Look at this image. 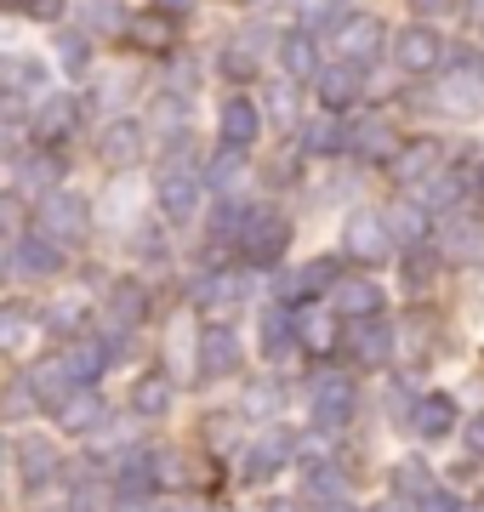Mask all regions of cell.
Here are the masks:
<instances>
[{"label": "cell", "mask_w": 484, "mask_h": 512, "mask_svg": "<svg viewBox=\"0 0 484 512\" xmlns=\"http://www.w3.org/2000/svg\"><path fill=\"white\" fill-rule=\"evenodd\" d=\"M92 228V200L75 194V188H52V194H40L35 205V234H46L52 245H80Z\"/></svg>", "instance_id": "cell-1"}, {"label": "cell", "mask_w": 484, "mask_h": 512, "mask_svg": "<svg viewBox=\"0 0 484 512\" xmlns=\"http://www.w3.org/2000/svg\"><path fill=\"white\" fill-rule=\"evenodd\" d=\"M285 245H291V222L280 217V211H251L245 217V228H240V251H245V262H257V268H268V262H280L285 256Z\"/></svg>", "instance_id": "cell-2"}, {"label": "cell", "mask_w": 484, "mask_h": 512, "mask_svg": "<svg viewBox=\"0 0 484 512\" xmlns=\"http://www.w3.org/2000/svg\"><path fill=\"white\" fill-rule=\"evenodd\" d=\"M331 46H336V57H342V63L365 69V63H376V52L388 46V35H382V23H376V18H365V12H348V18H336Z\"/></svg>", "instance_id": "cell-3"}, {"label": "cell", "mask_w": 484, "mask_h": 512, "mask_svg": "<svg viewBox=\"0 0 484 512\" xmlns=\"http://www.w3.org/2000/svg\"><path fill=\"white\" fill-rule=\"evenodd\" d=\"M342 245H348V256H354V262H388L393 256V245H399V239H393V228H388V217H376V211H354V217H348V228H342Z\"/></svg>", "instance_id": "cell-4"}, {"label": "cell", "mask_w": 484, "mask_h": 512, "mask_svg": "<svg viewBox=\"0 0 484 512\" xmlns=\"http://www.w3.org/2000/svg\"><path fill=\"white\" fill-rule=\"evenodd\" d=\"M80 126V103L75 97H46L35 114H29V143L35 148H63Z\"/></svg>", "instance_id": "cell-5"}, {"label": "cell", "mask_w": 484, "mask_h": 512, "mask_svg": "<svg viewBox=\"0 0 484 512\" xmlns=\"http://www.w3.org/2000/svg\"><path fill=\"white\" fill-rule=\"evenodd\" d=\"M393 63H399L405 74H433L439 63H445V40L433 35L428 23H410V29L393 35Z\"/></svg>", "instance_id": "cell-6"}, {"label": "cell", "mask_w": 484, "mask_h": 512, "mask_svg": "<svg viewBox=\"0 0 484 512\" xmlns=\"http://www.w3.org/2000/svg\"><path fill=\"white\" fill-rule=\"evenodd\" d=\"M143 313H149V291L131 285V279H120V285L103 296V336H131V330L143 325Z\"/></svg>", "instance_id": "cell-7"}, {"label": "cell", "mask_w": 484, "mask_h": 512, "mask_svg": "<svg viewBox=\"0 0 484 512\" xmlns=\"http://www.w3.org/2000/svg\"><path fill=\"white\" fill-rule=\"evenodd\" d=\"M200 200H205V183L194 171H183V165L160 171V211H166V222H188L200 211Z\"/></svg>", "instance_id": "cell-8"}, {"label": "cell", "mask_w": 484, "mask_h": 512, "mask_svg": "<svg viewBox=\"0 0 484 512\" xmlns=\"http://www.w3.org/2000/svg\"><path fill=\"white\" fill-rule=\"evenodd\" d=\"M240 370V336L228 325H205L200 330V376L205 382H223Z\"/></svg>", "instance_id": "cell-9"}, {"label": "cell", "mask_w": 484, "mask_h": 512, "mask_svg": "<svg viewBox=\"0 0 484 512\" xmlns=\"http://www.w3.org/2000/svg\"><path fill=\"white\" fill-rule=\"evenodd\" d=\"M143 148H149V137H143V126H137V120H109V126H103V137H97V160L126 171V165L143 160Z\"/></svg>", "instance_id": "cell-10"}, {"label": "cell", "mask_w": 484, "mask_h": 512, "mask_svg": "<svg viewBox=\"0 0 484 512\" xmlns=\"http://www.w3.org/2000/svg\"><path fill=\"white\" fill-rule=\"evenodd\" d=\"M348 416H354V382L348 376H319L314 382V427L336 433Z\"/></svg>", "instance_id": "cell-11"}, {"label": "cell", "mask_w": 484, "mask_h": 512, "mask_svg": "<svg viewBox=\"0 0 484 512\" xmlns=\"http://www.w3.org/2000/svg\"><path fill=\"white\" fill-rule=\"evenodd\" d=\"M314 92H319V109H325V114H342V109H354V103H359L365 80H359L354 63H331V69H319Z\"/></svg>", "instance_id": "cell-12"}, {"label": "cell", "mask_w": 484, "mask_h": 512, "mask_svg": "<svg viewBox=\"0 0 484 512\" xmlns=\"http://www.w3.org/2000/svg\"><path fill=\"white\" fill-rule=\"evenodd\" d=\"M114 359V342H103V336H75L69 348H63V365H69V376H75L80 387H92L103 370H109Z\"/></svg>", "instance_id": "cell-13"}, {"label": "cell", "mask_w": 484, "mask_h": 512, "mask_svg": "<svg viewBox=\"0 0 484 512\" xmlns=\"http://www.w3.org/2000/svg\"><path fill=\"white\" fill-rule=\"evenodd\" d=\"M217 131H223L228 148H251L257 143V131H262L257 103H251V97H228L223 109H217Z\"/></svg>", "instance_id": "cell-14"}, {"label": "cell", "mask_w": 484, "mask_h": 512, "mask_svg": "<svg viewBox=\"0 0 484 512\" xmlns=\"http://www.w3.org/2000/svg\"><path fill=\"white\" fill-rule=\"evenodd\" d=\"M29 382H35L40 404H52V410H63V404L80 393V382L69 376V365H63V353H57V359H40V365H29Z\"/></svg>", "instance_id": "cell-15"}, {"label": "cell", "mask_w": 484, "mask_h": 512, "mask_svg": "<svg viewBox=\"0 0 484 512\" xmlns=\"http://www.w3.org/2000/svg\"><path fill=\"white\" fill-rule=\"evenodd\" d=\"M57 444L52 439H23V450H18V478H23V490H46L57 478Z\"/></svg>", "instance_id": "cell-16"}, {"label": "cell", "mask_w": 484, "mask_h": 512, "mask_svg": "<svg viewBox=\"0 0 484 512\" xmlns=\"http://www.w3.org/2000/svg\"><path fill=\"white\" fill-rule=\"evenodd\" d=\"M75 18L86 35H126L131 29L126 0H75Z\"/></svg>", "instance_id": "cell-17"}, {"label": "cell", "mask_w": 484, "mask_h": 512, "mask_svg": "<svg viewBox=\"0 0 484 512\" xmlns=\"http://www.w3.org/2000/svg\"><path fill=\"white\" fill-rule=\"evenodd\" d=\"M280 69H285V80H319V46L308 29L280 40Z\"/></svg>", "instance_id": "cell-18"}, {"label": "cell", "mask_w": 484, "mask_h": 512, "mask_svg": "<svg viewBox=\"0 0 484 512\" xmlns=\"http://www.w3.org/2000/svg\"><path fill=\"white\" fill-rule=\"evenodd\" d=\"M109 467H114V490L120 495H143L149 484H160V473H154L160 461L143 456V450H126V456H114Z\"/></svg>", "instance_id": "cell-19"}, {"label": "cell", "mask_w": 484, "mask_h": 512, "mask_svg": "<svg viewBox=\"0 0 484 512\" xmlns=\"http://www.w3.org/2000/svg\"><path fill=\"white\" fill-rule=\"evenodd\" d=\"M410 427H416L422 439H445L450 427H456V404H450L445 393H428V399L410 404Z\"/></svg>", "instance_id": "cell-20"}, {"label": "cell", "mask_w": 484, "mask_h": 512, "mask_svg": "<svg viewBox=\"0 0 484 512\" xmlns=\"http://www.w3.org/2000/svg\"><path fill=\"white\" fill-rule=\"evenodd\" d=\"M388 165H393L399 183H428L433 171H439V143H428V137H422V143H405Z\"/></svg>", "instance_id": "cell-21"}, {"label": "cell", "mask_w": 484, "mask_h": 512, "mask_svg": "<svg viewBox=\"0 0 484 512\" xmlns=\"http://www.w3.org/2000/svg\"><path fill=\"white\" fill-rule=\"evenodd\" d=\"M348 148H354L359 160H393V154H399V137H393L388 120H359Z\"/></svg>", "instance_id": "cell-22"}, {"label": "cell", "mask_w": 484, "mask_h": 512, "mask_svg": "<svg viewBox=\"0 0 484 512\" xmlns=\"http://www.w3.org/2000/svg\"><path fill=\"white\" fill-rule=\"evenodd\" d=\"M285 456H291V439H285V433H262V439L245 450V478H251V484L274 478V467H280Z\"/></svg>", "instance_id": "cell-23"}, {"label": "cell", "mask_w": 484, "mask_h": 512, "mask_svg": "<svg viewBox=\"0 0 484 512\" xmlns=\"http://www.w3.org/2000/svg\"><path fill=\"white\" fill-rule=\"evenodd\" d=\"M439 103H445V114H479V103H484V80L473 69L467 74H450L445 86H439Z\"/></svg>", "instance_id": "cell-24"}, {"label": "cell", "mask_w": 484, "mask_h": 512, "mask_svg": "<svg viewBox=\"0 0 484 512\" xmlns=\"http://www.w3.org/2000/svg\"><path fill=\"white\" fill-rule=\"evenodd\" d=\"M131 410H137V416H166L171 410V376L166 370L137 376V387H131Z\"/></svg>", "instance_id": "cell-25"}, {"label": "cell", "mask_w": 484, "mask_h": 512, "mask_svg": "<svg viewBox=\"0 0 484 512\" xmlns=\"http://www.w3.org/2000/svg\"><path fill=\"white\" fill-rule=\"evenodd\" d=\"M12 262H18L23 274L46 279V274H57V268H63V245H52L46 234H35V239H23V245H18V256H12Z\"/></svg>", "instance_id": "cell-26"}, {"label": "cell", "mask_w": 484, "mask_h": 512, "mask_svg": "<svg viewBox=\"0 0 484 512\" xmlns=\"http://www.w3.org/2000/svg\"><path fill=\"white\" fill-rule=\"evenodd\" d=\"M336 313H348V319H376V313H382V291H376L371 279H348V285H336Z\"/></svg>", "instance_id": "cell-27"}, {"label": "cell", "mask_w": 484, "mask_h": 512, "mask_svg": "<svg viewBox=\"0 0 484 512\" xmlns=\"http://www.w3.org/2000/svg\"><path fill=\"white\" fill-rule=\"evenodd\" d=\"M57 421H63L69 433H97V427H103V399H97L92 387H80L75 399L57 410Z\"/></svg>", "instance_id": "cell-28"}, {"label": "cell", "mask_w": 484, "mask_h": 512, "mask_svg": "<svg viewBox=\"0 0 484 512\" xmlns=\"http://www.w3.org/2000/svg\"><path fill=\"white\" fill-rule=\"evenodd\" d=\"M354 353L365 359V365H388V353H393V330L382 325V319H359V330H354Z\"/></svg>", "instance_id": "cell-29"}, {"label": "cell", "mask_w": 484, "mask_h": 512, "mask_svg": "<svg viewBox=\"0 0 484 512\" xmlns=\"http://www.w3.org/2000/svg\"><path fill=\"white\" fill-rule=\"evenodd\" d=\"M336 148H348V131L336 126V114H319L302 126V154H336Z\"/></svg>", "instance_id": "cell-30"}, {"label": "cell", "mask_w": 484, "mask_h": 512, "mask_svg": "<svg viewBox=\"0 0 484 512\" xmlns=\"http://www.w3.org/2000/svg\"><path fill=\"white\" fill-rule=\"evenodd\" d=\"M29 330H35V313L23 302H0V353H18L29 342Z\"/></svg>", "instance_id": "cell-31"}, {"label": "cell", "mask_w": 484, "mask_h": 512, "mask_svg": "<svg viewBox=\"0 0 484 512\" xmlns=\"http://www.w3.org/2000/svg\"><path fill=\"white\" fill-rule=\"evenodd\" d=\"M336 285V262L331 256H319V262H308V268H297V274L285 279V296H319Z\"/></svg>", "instance_id": "cell-32"}, {"label": "cell", "mask_w": 484, "mask_h": 512, "mask_svg": "<svg viewBox=\"0 0 484 512\" xmlns=\"http://www.w3.org/2000/svg\"><path fill=\"white\" fill-rule=\"evenodd\" d=\"M388 228H393V239H399V245H422V234H428V205H416V200L393 205Z\"/></svg>", "instance_id": "cell-33"}, {"label": "cell", "mask_w": 484, "mask_h": 512, "mask_svg": "<svg viewBox=\"0 0 484 512\" xmlns=\"http://www.w3.org/2000/svg\"><path fill=\"white\" fill-rule=\"evenodd\" d=\"M291 336H297V319H291V313H280V308L262 313V353H268V359L291 353Z\"/></svg>", "instance_id": "cell-34"}, {"label": "cell", "mask_w": 484, "mask_h": 512, "mask_svg": "<svg viewBox=\"0 0 484 512\" xmlns=\"http://www.w3.org/2000/svg\"><path fill=\"white\" fill-rule=\"evenodd\" d=\"M445 251L456 256V262H484V228L479 222H456L445 234Z\"/></svg>", "instance_id": "cell-35"}, {"label": "cell", "mask_w": 484, "mask_h": 512, "mask_svg": "<svg viewBox=\"0 0 484 512\" xmlns=\"http://www.w3.org/2000/svg\"><path fill=\"white\" fill-rule=\"evenodd\" d=\"M35 404H40V393H35V382H29V370H23V376H12V382H6V393H0V410H6L12 421H23Z\"/></svg>", "instance_id": "cell-36"}, {"label": "cell", "mask_w": 484, "mask_h": 512, "mask_svg": "<svg viewBox=\"0 0 484 512\" xmlns=\"http://www.w3.org/2000/svg\"><path fill=\"white\" fill-rule=\"evenodd\" d=\"M393 490L416 495V501L433 495V467H428V461H399V467H393Z\"/></svg>", "instance_id": "cell-37"}, {"label": "cell", "mask_w": 484, "mask_h": 512, "mask_svg": "<svg viewBox=\"0 0 484 512\" xmlns=\"http://www.w3.org/2000/svg\"><path fill=\"white\" fill-rule=\"evenodd\" d=\"M240 296H245V279H234V274H217V279H205L200 285L205 308H228V302H240Z\"/></svg>", "instance_id": "cell-38"}, {"label": "cell", "mask_w": 484, "mask_h": 512, "mask_svg": "<svg viewBox=\"0 0 484 512\" xmlns=\"http://www.w3.org/2000/svg\"><path fill=\"white\" fill-rule=\"evenodd\" d=\"M57 57H63V69L69 74H86L92 69V40L86 35H57Z\"/></svg>", "instance_id": "cell-39"}, {"label": "cell", "mask_w": 484, "mask_h": 512, "mask_svg": "<svg viewBox=\"0 0 484 512\" xmlns=\"http://www.w3.org/2000/svg\"><path fill=\"white\" fill-rule=\"evenodd\" d=\"M297 336H302L314 353H325V348L336 342V325L325 319V313H302V319H297Z\"/></svg>", "instance_id": "cell-40"}, {"label": "cell", "mask_w": 484, "mask_h": 512, "mask_svg": "<svg viewBox=\"0 0 484 512\" xmlns=\"http://www.w3.org/2000/svg\"><path fill=\"white\" fill-rule=\"evenodd\" d=\"M240 171H245V148H228L223 143V154L211 160V188H234V183H240Z\"/></svg>", "instance_id": "cell-41"}, {"label": "cell", "mask_w": 484, "mask_h": 512, "mask_svg": "<svg viewBox=\"0 0 484 512\" xmlns=\"http://www.w3.org/2000/svg\"><path fill=\"white\" fill-rule=\"evenodd\" d=\"M308 495H319V501L342 495V473H336L331 461H308Z\"/></svg>", "instance_id": "cell-42"}, {"label": "cell", "mask_w": 484, "mask_h": 512, "mask_svg": "<svg viewBox=\"0 0 484 512\" xmlns=\"http://www.w3.org/2000/svg\"><path fill=\"white\" fill-rule=\"evenodd\" d=\"M126 40H137V46H166L171 40V18H131V29H126Z\"/></svg>", "instance_id": "cell-43"}, {"label": "cell", "mask_w": 484, "mask_h": 512, "mask_svg": "<svg viewBox=\"0 0 484 512\" xmlns=\"http://www.w3.org/2000/svg\"><path fill=\"white\" fill-rule=\"evenodd\" d=\"M52 183H57V160H23V188L29 194H52Z\"/></svg>", "instance_id": "cell-44"}, {"label": "cell", "mask_w": 484, "mask_h": 512, "mask_svg": "<svg viewBox=\"0 0 484 512\" xmlns=\"http://www.w3.org/2000/svg\"><path fill=\"white\" fill-rule=\"evenodd\" d=\"M223 74H228V80H251V74H257V57H251L245 40H234V46L223 52Z\"/></svg>", "instance_id": "cell-45"}, {"label": "cell", "mask_w": 484, "mask_h": 512, "mask_svg": "<svg viewBox=\"0 0 484 512\" xmlns=\"http://www.w3.org/2000/svg\"><path fill=\"white\" fill-rule=\"evenodd\" d=\"M245 410H251V416H274V410H280V387H251V393H245Z\"/></svg>", "instance_id": "cell-46"}, {"label": "cell", "mask_w": 484, "mask_h": 512, "mask_svg": "<svg viewBox=\"0 0 484 512\" xmlns=\"http://www.w3.org/2000/svg\"><path fill=\"white\" fill-rule=\"evenodd\" d=\"M268 109H274L280 126H291V120H297V97H291V86H274V92H268Z\"/></svg>", "instance_id": "cell-47"}, {"label": "cell", "mask_w": 484, "mask_h": 512, "mask_svg": "<svg viewBox=\"0 0 484 512\" xmlns=\"http://www.w3.org/2000/svg\"><path fill=\"white\" fill-rule=\"evenodd\" d=\"M456 194H462V183H456V177H433L428 200H422V205H456Z\"/></svg>", "instance_id": "cell-48"}, {"label": "cell", "mask_w": 484, "mask_h": 512, "mask_svg": "<svg viewBox=\"0 0 484 512\" xmlns=\"http://www.w3.org/2000/svg\"><path fill=\"white\" fill-rule=\"evenodd\" d=\"M416 512H467V507H462V501H456V495L433 490V495H422V501H416Z\"/></svg>", "instance_id": "cell-49"}, {"label": "cell", "mask_w": 484, "mask_h": 512, "mask_svg": "<svg viewBox=\"0 0 484 512\" xmlns=\"http://www.w3.org/2000/svg\"><path fill=\"white\" fill-rule=\"evenodd\" d=\"M103 501H109L103 490H92V484H80V490H75V501H69V512H103Z\"/></svg>", "instance_id": "cell-50"}, {"label": "cell", "mask_w": 484, "mask_h": 512, "mask_svg": "<svg viewBox=\"0 0 484 512\" xmlns=\"http://www.w3.org/2000/svg\"><path fill=\"white\" fill-rule=\"evenodd\" d=\"M154 12H160V18H188V12H194V0H154Z\"/></svg>", "instance_id": "cell-51"}, {"label": "cell", "mask_w": 484, "mask_h": 512, "mask_svg": "<svg viewBox=\"0 0 484 512\" xmlns=\"http://www.w3.org/2000/svg\"><path fill=\"white\" fill-rule=\"evenodd\" d=\"M29 18H40V23L63 18V0H29Z\"/></svg>", "instance_id": "cell-52"}, {"label": "cell", "mask_w": 484, "mask_h": 512, "mask_svg": "<svg viewBox=\"0 0 484 512\" xmlns=\"http://www.w3.org/2000/svg\"><path fill=\"white\" fill-rule=\"evenodd\" d=\"M467 450H473V456H484V410L467 421Z\"/></svg>", "instance_id": "cell-53"}, {"label": "cell", "mask_w": 484, "mask_h": 512, "mask_svg": "<svg viewBox=\"0 0 484 512\" xmlns=\"http://www.w3.org/2000/svg\"><path fill=\"white\" fill-rule=\"evenodd\" d=\"M23 148V131L18 126H0V154H18Z\"/></svg>", "instance_id": "cell-54"}, {"label": "cell", "mask_w": 484, "mask_h": 512, "mask_svg": "<svg viewBox=\"0 0 484 512\" xmlns=\"http://www.w3.org/2000/svg\"><path fill=\"white\" fill-rule=\"evenodd\" d=\"M473 194H479V200H484V160L473 165Z\"/></svg>", "instance_id": "cell-55"}, {"label": "cell", "mask_w": 484, "mask_h": 512, "mask_svg": "<svg viewBox=\"0 0 484 512\" xmlns=\"http://www.w3.org/2000/svg\"><path fill=\"white\" fill-rule=\"evenodd\" d=\"M0 12H29V0H0Z\"/></svg>", "instance_id": "cell-56"}, {"label": "cell", "mask_w": 484, "mask_h": 512, "mask_svg": "<svg viewBox=\"0 0 484 512\" xmlns=\"http://www.w3.org/2000/svg\"><path fill=\"white\" fill-rule=\"evenodd\" d=\"M268 512H297V501H274V507H268Z\"/></svg>", "instance_id": "cell-57"}, {"label": "cell", "mask_w": 484, "mask_h": 512, "mask_svg": "<svg viewBox=\"0 0 484 512\" xmlns=\"http://www.w3.org/2000/svg\"><path fill=\"white\" fill-rule=\"evenodd\" d=\"M371 512H399V507H371Z\"/></svg>", "instance_id": "cell-58"}, {"label": "cell", "mask_w": 484, "mask_h": 512, "mask_svg": "<svg viewBox=\"0 0 484 512\" xmlns=\"http://www.w3.org/2000/svg\"><path fill=\"white\" fill-rule=\"evenodd\" d=\"M0 274H6V251H0Z\"/></svg>", "instance_id": "cell-59"}, {"label": "cell", "mask_w": 484, "mask_h": 512, "mask_svg": "<svg viewBox=\"0 0 484 512\" xmlns=\"http://www.w3.org/2000/svg\"><path fill=\"white\" fill-rule=\"evenodd\" d=\"M0 467H6V444H0Z\"/></svg>", "instance_id": "cell-60"}, {"label": "cell", "mask_w": 484, "mask_h": 512, "mask_svg": "<svg viewBox=\"0 0 484 512\" xmlns=\"http://www.w3.org/2000/svg\"><path fill=\"white\" fill-rule=\"evenodd\" d=\"M0 211H6V205H0Z\"/></svg>", "instance_id": "cell-61"}, {"label": "cell", "mask_w": 484, "mask_h": 512, "mask_svg": "<svg viewBox=\"0 0 484 512\" xmlns=\"http://www.w3.org/2000/svg\"><path fill=\"white\" fill-rule=\"evenodd\" d=\"M194 512H200V507H194Z\"/></svg>", "instance_id": "cell-62"}]
</instances>
